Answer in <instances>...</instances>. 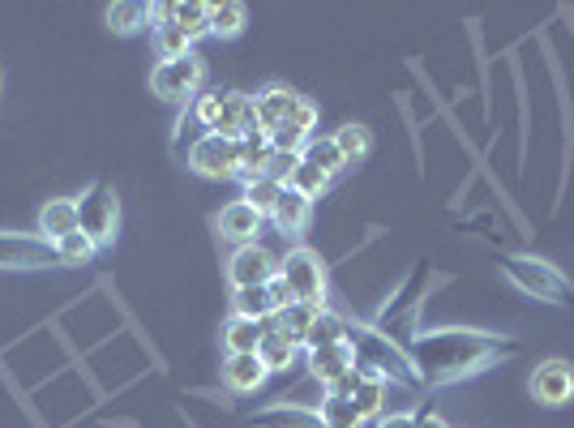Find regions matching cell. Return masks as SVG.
Wrapping results in <instances>:
<instances>
[{
	"instance_id": "obj_1",
	"label": "cell",
	"mask_w": 574,
	"mask_h": 428,
	"mask_svg": "<svg viewBox=\"0 0 574 428\" xmlns=\"http://www.w3.org/2000/svg\"><path fill=\"white\" fill-rule=\"evenodd\" d=\"M403 351L412 356L420 385H455V381H468L484 369H493V365H502V360H511L515 343L502 334L446 326V331L417 334Z\"/></svg>"
},
{
	"instance_id": "obj_2",
	"label": "cell",
	"mask_w": 574,
	"mask_h": 428,
	"mask_svg": "<svg viewBox=\"0 0 574 428\" xmlns=\"http://www.w3.org/2000/svg\"><path fill=\"white\" fill-rule=\"evenodd\" d=\"M348 343H352V351H356V365L382 373V378L395 381V385H408V390L420 385L417 369H412V356H408L399 343H390L377 326H348Z\"/></svg>"
},
{
	"instance_id": "obj_3",
	"label": "cell",
	"mask_w": 574,
	"mask_h": 428,
	"mask_svg": "<svg viewBox=\"0 0 574 428\" xmlns=\"http://www.w3.org/2000/svg\"><path fill=\"white\" fill-rule=\"evenodd\" d=\"M254 112H258V129L270 138L279 129H296L305 138H314L317 107L305 95H296L292 86H266L254 95Z\"/></svg>"
},
{
	"instance_id": "obj_4",
	"label": "cell",
	"mask_w": 574,
	"mask_h": 428,
	"mask_svg": "<svg viewBox=\"0 0 574 428\" xmlns=\"http://www.w3.org/2000/svg\"><path fill=\"white\" fill-rule=\"evenodd\" d=\"M502 275L511 279V287H519L523 296L531 300H544V304H574V287L571 279L540 262V257H502Z\"/></svg>"
},
{
	"instance_id": "obj_5",
	"label": "cell",
	"mask_w": 574,
	"mask_h": 428,
	"mask_svg": "<svg viewBox=\"0 0 574 428\" xmlns=\"http://www.w3.org/2000/svg\"><path fill=\"white\" fill-rule=\"evenodd\" d=\"M207 82V65L198 51L189 56H176V60H159V69L151 73V91L167 103H185V99H198Z\"/></svg>"
},
{
	"instance_id": "obj_6",
	"label": "cell",
	"mask_w": 574,
	"mask_h": 428,
	"mask_svg": "<svg viewBox=\"0 0 574 428\" xmlns=\"http://www.w3.org/2000/svg\"><path fill=\"white\" fill-rule=\"evenodd\" d=\"M279 279L292 287V300L326 309V266H321V257L314 248H292L279 262Z\"/></svg>"
},
{
	"instance_id": "obj_7",
	"label": "cell",
	"mask_w": 574,
	"mask_h": 428,
	"mask_svg": "<svg viewBox=\"0 0 574 428\" xmlns=\"http://www.w3.org/2000/svg\"><path fill=\"white\" fill-rule=\"evenodd\" d=\"M116 228H120V201L99 181V185H91L78 197V232H86L95 240V248H104V244L116 240Z\"/></svg>"
},
{
	"instance_id": "obj_8",
	"label": "cell",
	"mask_w": 574,
	"mask_h": 428,
	"mask_svg": "<svg viewBox=\"0 0 574 428\" xmlns=\"http://www.w3.org/2000/svg\"><path fill=\"white\" fill-rule=\"evenodd\" d=\"M424 284H429V266H417V275L403 284V291L386 304V313L377 317V331L386 334L390 343H399V347H408L412 338H417V309H420V291H424Z\"/></svg>"
},
{
	"instance_id": "obj_9",
	"label": "cell",
	"mask_w": 574,
	"mask_h": 428,
	"mask_svg": "<svg viewBox=\"0 0 574 428\" xmlns=\"http://www.w3.org/2000/svg\"><path fill=\"white\" fill-rule=\"evenodd\" d=\"M189 167L207 181H232L241 172V142L219 138V134H202L189 146Z\"/></svg>"
},
{
	"instance_id": "obj_10",
	"label": "cell",
	"mask_w": 574,
	"mask_h": 428,
	"mask_svg": "<svg viewBox=\"0 0 574 428\" xmlns=\"http://www.w3.org/2000/svg\"><path fill=\"white\" fill-rule=\"evenodd\" d=\"M48 266H60L52 240L0 232V270H48Z\"/></svg>"
},
{
	"instance_id": "obj_11",
	"label": "cell",
	"mask_w": 574,
	"mask_h": 428,
	"mask_svg": "<svg viewBox=\"0 0 574 428\" xmlns=\"http://www.w3.org/2000/svg\"><path fill=\"white\" fill-rule=\"evenodd\" d=\"M531 398L540 407H566L574 403V365L571 360H540L531 373Z\"/></svg>"
},
{
	"instance_id": "obj_12",
	"label": "cell",
	"mask_w": 574,
	"mask_h": 428,
	"mask_svg": "<svg viewBox=\"0 0 574 428\" xmlns=\"http://www.w3.org/2000/svg\"><path fill=\"white\" fill-rule=\"evenodd\" d=\"M279 275V257L266 248V244H241L227 262V279H232V291L236 287H266Z\"/></svg>"
},
{
	"instance_id": "obj_13",
	"label": "cell",
	"mask_w": 574,
	"mask_h": 428,
	"mask_svg": "<svg viewBox=\"0 0 574 428\" xmlns=\"http://www.w3.org/2000/svg\"><path fill=\"white\" fill-rule=\"evenodd\" d=\"M210 134L232 138V142H245L249 134H258V112H254V99L241 95V91H219V116H214Z\"/></svg>"
},
{
	"instance_id": "obj_14",
	"label": "cell",
	"mask_w": 574,
	"mask_h": 428,
	"mask_svg": "<svg viewBox=\"0 0 574 428\" xmlns=\"http://www.w3.org/2000/svg\"><path fill=\"white\" fill-rule=\"evenodd\" d=\"M258 356H261V365H266V373H288V369H292V360L301 356V343H296L292 334L283 331V322H279V313L261 322Z\"/></svg>"
},
{
	"instance_id": "obj_15",
	"label": "cell",
	"mask_w": 574,
	"mask_h": 428,
	"mask_svg": "<svg viewBox=\"0 0 574 428\" xmlns=\"http://www.w3.org/2000/svg\"><path fill=\"white\" fill-rule=\"evenodd\" d=\"M258 232H261V215L249 201H232V206L219 210V236H227L236 248L241 244H258Z\"/></svg>"
},
{
	"instance_id": "obj_16",
	"label": "cell",
	"mask_w": 574,
	"mask_h": 428,
	"mask_svg": "<svg viewBox=\"0 0 574 428\" xmlns=\"http://www.w3.org/2000/svg\"><path fill=\"white\" fill-rule=\"evenodd\" d=\"M309 219H314V201L301 197L296 189H283L279 206H274V215H270V223H274L283 236H301V232L309 228Z\"/></svg>"
},
{
	"instance_id": "obj_17",
	"label": "cell",
	"mask_w": 574,
	"mask_h": 428,
	"mask_svg": "<svg viewBox=\"0 0 574 428\" xmlns=\"http://www.w3.org/2000/svg\"><path fill=\"white\" fill-rule=\"evenodd\" d=\"M309 369H314V378L321 381V385H330V381H339L343 373L356 369V351H352V343L317 347V351H309Z\"/></svg>"
},
{
	"instance_id": "obj_18",
	"label": "cell",
	"mask_w": 574,
	"mask_h": 428,
	"mask_svg": "<svg viewBox=\"0 0 574 428\" xmlns=\"http://www.w3.org/2000/svg\"><path fill=\"white\" fill-rule=\"evenodd\" d=\"M78 232V197H56L39 210V236L44 240H65Z\"/></svg>"
},
{
	"instance_id": "obj_19",
	"label": "cell",
	"mask_w": 574,
	"mask_h": 428,
	"mask_svg": "<svg viewBox=\"0 0 574 428\" xmlns=\"http://www.w3.org/2000/svg\"><path fill=\"white\" fill-rule=\"evenodd\" d=\"M266 378H270V373H266L258 351H254V356H227V365H223V381H227L232 394H254Z\"/></svg>"
},
{
	"instance_id": "obj_20",
	"label": "cell",
	"mask_w": 574,
	"mask_h": 428,
	"mask_svg": "<svg viewBox=\"0 0 574 428\" xmlns=\"http://www.w3.org/2000/svg\"><path fill=\"white\" fill-rule=\"evenodd\" d=\"M155 44L163 60H176V56H189V51H194L189 35H185V31L176 26V18H172V4H155Z\"/></svg>"
},
{
	"instance_id": "obj_21",
	"label": "cell",
	"mask_w": 574,
	"mask_h": 428,
	"mask_svg": "<svg viewBox=\"0 0 574 428\" xmlns=\"http://www.w3.org/2000/svg\"><path fill=\"white\" fill-rule=\"evenodd\" d=\"M270 159H274V146H270V138L266 134H249L245 142H241V172H236V181L241 185H249V181H258V176H266L270 172Z\"/></svg>"
},
{
	"instance_id": "obj_22",
	"label": "cell",
	"mask_w": 574,
	"mask_h": 428,
	"mask_svg": "<svg viewBox=\"0 0 574 428\" xmlns=\"http://www.w3.org/2000/svg\"><path fill=\"white\" fill-rule=\"evenodd\" d=\"M356 369H361V385H356L352 403H356L361 420H373V416H382V412H386V394H390V381L382 378V373H373V369H365V365H356Z\"/></svg>"
},
{
	"instance_id": "obj_23",
	"label": "cell",
	"mask_w": 574,
	"mask_h": 428,
	"mask_svg": "<svg viewBox=\"0 0 574 428\" xmlns=\"http://www.w3.org/2000/svg\"><path fill=\"white\" fill-rule=\"evenodd\" d=\"M147 22H155V4H142V0H116V4H107V26L116 35H138Z\"/></svg>"
},
{
	"instance_id": "obj_24",
	"label": "cell",
	"mask_w": 574,
	"mask_h": 428,
	"mask_svg": "<svg viewBox=\"0 0 574 428\" xmlns=\"http://www.w3.org/2000/svg\"><path fill=\"white\" fill-rule=\"evenodd\" d=\"M232 317H249V322L274 317L270 291H266V287H236V291H232Z\"/></svg>"
},
{
	"instance_id": "obj_25",
	"label": "cell",
	"mask_w": 574,
	"mask_h": 428,
	"mask_svg": "<svg viewBox=\"0 0 574 428\" xmlns=\"http://www.w3.org/2000/svg\"><path fill=\"white\" fill-rule=\"evenodd\" d=\"M335 343H348V322L330 309H321L314 317V326L305 334V351H317V347H335Z\"/></svg>"
},
{
	"instance_id": "obj_26",
	"label": "cell",
	"mask_w": 574,
	"mask_h": 428,
	"mask_svg": "<svg viewBox=\"0 0 574 428\" xmlns=\"http://www.w3.org/2000/svg\"><path fill=\"white\" fill-rule=\"evenodd\" d=\"M249 425H254V428H314L317 425V412H309V407H288V403H279V407H266V412H258Z\"/></svg>"
},
{
	"instance_id": "obj_27",
	"label": "cell",
	"mask_w": 574,
	"mask_h": 428,
	"mask_svg": "<svg viewBox=\"0 0 574 428\" xmlns=\"http://www.w3.org/2000/svg\"><path fill=\"white\" fill-rule=\"evenodd\" d=\"M245 22H249V9H245V4H236V0L210 4V35H219V39H236V35L245 31Z\"/></svg>"
},
{
	"instance_id": "obj_28",
	"label": "cell",
	"mask_w": 574,
	"mask_h": 428,
	"mask_svg": "<svg viewBox=\"0 0 574 428\" xmlns=\"http://www.w3.org/2000/svg\"><path fill=\"white\" fill-rule=\"evenodd\" d=\"M301 159H305V163H314L317 172H326L330 181L348 167V163H343V154H339V146H335V138H309L305 150H301Z\"/></svg>"
},
{
	"instance_id": "obj_29",
	"label": "cell",
	"mask_w": 574,
	"mask_h": 428,
	"mask_svg": "<svg viewBox=\"0 0 574 428\" xmlns=\"http://www.w3.org/2000/svg\"><path fill=\"white\" fill-rule=\"evenodd\" d=\"M223 343H227V356H254L261 343V322H249V317H232L227 331H223Z\"/></svg>"
},
{
	"instance_id": "obj_30",
	"label": "cell",
	"mask_w": 574,
	"mask_h": 428,
	"mask_svg": "<svg viewBox=\"0 0 574 428\" xmlns=\"http://www.w3.org/2000/svg\"><path fill=\"white\" fill-rule=\"evenodd\" d=\"M172 18H176V26L189 35V44H198V39H207L210 35V4H198V0H180V4H172Z\"/></svg>"
},
{
	"instance_id": "obj_31",
	"label": "cell",
	"mask_w": 574,
	"mask_h": 428,
	"mask_svg": "<svg viewBox=\"0 0 574 428\" xmlns=\"http://www.w3.org/2000/svg\"><path fill=\"white\" fill-rule=\"evenodd\" d=\"M335 146H339V154H343V163L352 167V163H361L368 154V146H373V138H368L365 125H343L339 134H335Z\"/></svg>"
},
{
	"instance_id": "obj_32",
	"label": "cell",
	"mask_w": 574,
	"mask_h": 428,
	"mask_svg": "<svg viewBox=\"0 0 574 428\" xmlns=\"http://www.w3.org/2000/svg\"><path fill=\"white\" fill-rule=\"evenodd\" d=\"M317 420H321L326 428H361L365 425L352 398H326V403H321V412H317Z\"/></svg>"
},
{
	"instance_id": "obj_33",
	"label": "cell",
	"mask_w": 574,
	"mask_h": 428,
	"mask_svg": "<svg viewBox=\"0 0 574 428\" xmlns=\"http://www.w3.org/2000/svg\"><path fill=\"white\" fill-rule=\"evenodd\" d=\"M279 197H283V185H274L270 176H258V181H249V185H245V201L258 210L261 219H270V215H274Z\"/></svg>"
},
{
	"instance_id": "obj_34",
	"label": "cell",
	"mask_w": 574,
	"mask_h": 428,
	"mask_svg": "<svg viewBox=\"0 0 574 428\" xmlns=\"http://www.w3.org/2000/svg\"><path fill=\"white\" fill-rule=\"evenodd\" d=\"M321 313L317 304H301V300H292L283 313H279V322H283V331L292 334L301 347H305V334H309V326H314V317Z\"/></svg>"
},
{
	"instance_id": "obj_35",
	"label": "cell",
	"mask_w": 574,
	"mask_h": 428,
	"mask_svg": "<svg viewBox=\"0 0 574 428\" xmlns=\"http://www.w3.org/2000/svg\"><path fill=\"white\" fill-rule=\"evenodd\" d=\"M56 253H60V266H86L99 248H95V240L86 232H73V236L56 240Z\"/></svg>"
},
{
	"instance_id": "obj_36",
	"label": "cell",
	"mask_w": 574,
	"mask_h": 428,
	"mask_svg": "<svg viewBox=\"0 0 574 428\" xmlns=\"http://www.w3.org/2000/svg\"><path fill=\"white\" fill-rule=\"evenodd\" d=\"M288 189H296L301 197H309V201H314V197H321V193L330 189V176H326V172H317L314 163H305V159H301V167L292 172Z\"/></svg>"
},
{
	"instance_id": "obj_37",
	"label": "cell",
	"mask_w": 574,
	"mask_h": 428,
	"mask_svg": "<svg viewBox=\"0 0 574 428\" xmlns=\"http://www.w3.org/2000/svg\"><path fill=\"white\" fill-rule=\"evenodd\" d=\"M296 167H301V154H296V150H274V159H270V172H266V176H270L274 185H283V189H288V181H292V172H296Z\"/></svg>"
},
{
	"instance_id": "obj_38",
	"label": "cell",
	"mask_w": 574,
	"mask_h": 428,
	"mask_svg": "<svg viewBox=\"0 0 574 428\" xmlns=\"http://www.w3.org/2000/svg\"><path fill=\"white\" fill-rule=\"evenodd\" d=\"M214 116H219V91L194 99V120H198L207 134H210V125H214Z\"/></svg>"
},
{
	"instance_id": "obj_39",
	"label": "cell",
	"mask_w": 574,
	"mask_h": 428,
	"mask_svg": "<svg viewBox=\"0 0 574 428\" xmlns=\"http://www.w3.org/2000/svg\"><path fill=\"white\" fill-rule=\"evenodd\" d=\"M356 385H361V369H352V373H343L339 381H330V385H326V398H352Z\"/></svg>"
},
{
	"instance_id": "obj_40",
	"label": "cell",
	"mask_w": 574,
	"mask_h": 428,
	"mask_svg": "<svg viewBox=\"0 0 574 428\" xmlns=\"http://www.w3.org/2000/svg\"><path fill=\"white\" fill-rule=\"evenodd\" d=\"M266 291H270V304H274V313H283V309H288V304H292V287L283 284V279H279V275H274V279H270V284H266Z\"/></svg>"
},
{
	"instance_id": "obj_41",
	"label": "cell",
	"mask_w": 574,
	"mask_h": 428,
	"mask_svg": "<svg viewBox=\"0 0 574 428\" xmlns=\"http://www.w3.org/2000/svg\"><path fill=\"white\" fill-rule=\"evenodd\" d=\"M377 428H417V416H382Z\"/></svg>"
},
{
	"instance_id": "obj_42",
	"label": "cell",
	"mask_w": 574,
	"mask_h": 428,
	"mask_svg": "<svg viewBox=\"0 0 574 428\" xmlns=\"http://www.w3.org/2000/svg\"><path fill=\"white\" fill-rule=\"evenodd\" d=\"M417 428H450V425H446L442 416H433V412H429V416H417Z\"/></svg>"
},
{
	"instance_id": "obj_43",
	"label": "cell",
	"mask_w": 574,
	"mask_h": 428,
	"mask_svg": "<svg viewBox=\"0 0 574 428\" xmlns=\"http://www.w3.org/2000/svg\"><path fill=\"white\" fill-rule=\"evenodd\" d=\"M314 428H326V425H321V420H317V425H314Z\"/></svg>"
}]
</instances>
